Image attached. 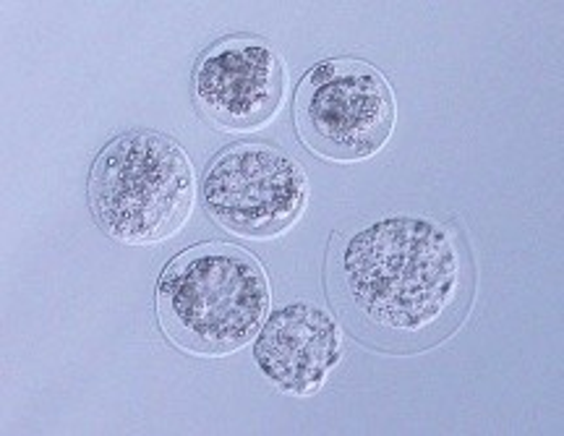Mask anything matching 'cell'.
Here are the masks:
<instances>
[{
	"label": "cell",
	"instance_id": "1",
	"mask_svg": "<svg viewBox=\"0 0 564 436\" xmlns=\"http://www.w3.org/2000/svg\"><path fill=\"white\" fill-rule=\"evenodd\" d=\"M476 270L453 225L390 217L335 243L327 293L358 340L387 353H421L447 340L470 312Z\"/></svg>",
	"mask_w": 564,
	"mask_h": 436
},
{
	"label": "cell",
	"instance_id": "2",
	"mask_svg": "<svg viewBox=\"0 0 564 436\" xmlns=\"http://www.w3.org/2000/svg\"><path fill=\"white\" fill-rule=\"evenodd\" d=\"M270 301V277L257 257L232 243H199L165 266L154 308L175 348L217 358L262 333Z\"/></svg>",
	"mask_w": 564,
	"mask_h": 436
},
{
	"label": "cell",
	"instance_id": "3",
	"mask_svg": "<svg viewBox=\"0 0 564 436\" xmlns=\"http://www.w3.org/2000/svg\"><path fill=\"white\" fill-rule=\"evenodd\" d=\"M196 201L192 160L158 131H126L97 154L89 209L105 236L129 246L162 243L178 233Z\"/></svg>",
	"mask_w": 564,
	"mask_h": 436
},
{
	"label": "cell",
	"instance_id": "4",
	"mask_svg": "<svg viewBox=\"0 0 564 436\" xmlns=\"http://www.w3.org/2000/svg\"><path fill=\"white\" fill-rule=\"evenodd\" d=\"M295 131L316 157L361 163L390 142L398 105L387 76L371 63L333 58L316 63L295 89Z\"/></svg>",
	"mask_w": 564,
	"mask_h": 436
},
{
	"label": "cell",
	"instance_id": "5",
	"mask_svg": "<svg viewBox=\"0 0 564 436\" xmlns=\"http://www.w3.org/2000/svg\"><path fill=\"white\" fill-rule=\"evenodd\" d=\"M202 201L228 233L267 241L299 222L308 201V178L299 160L278 146L238 142L209 163Z\"/></svg>",
	"mask_w": 564,
	"mask_h": 436
},
{
	"label": "cell",
	"instance_id": "6",
	"mask_svg": "<svg viewBox=\"0 0 564 436\" xmlns=\"http://www.w3.org/2000/svg\"><path fill=\"white\" fill-rule=\"evenodd\" d=\"M285 87V61L262 37L215 42L194 66L196 110L217 131L264 129L282 108Z\"/></svg>",
	"mask_w": 564,
	"mask_h": 436
},
{
	"label": "cell",
	"instance_id": "7",
	"mask_svg": "<svg viewBox=\"0 0 564 436\" xmlns=\"http://www.w3.org/2000/svg\"><path fill=\"white\" fill-rule=\"evenodd\" d=\"M343 327L327 308L293 301L267 321L253 358L262 374L291 395L319 392L343 358Z\"/></svg>",
	"mask_w": 564,
	"mask_h": 436
}]
</instances>
